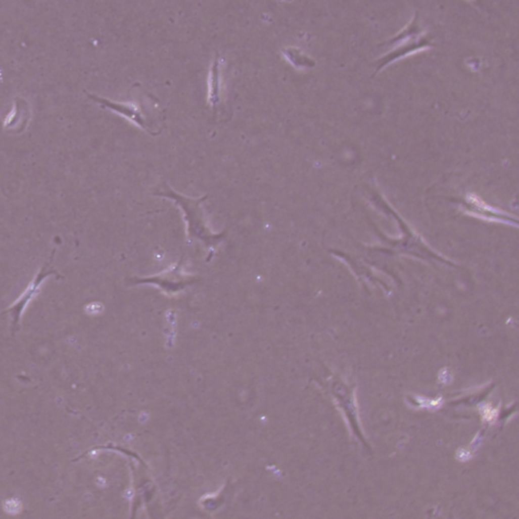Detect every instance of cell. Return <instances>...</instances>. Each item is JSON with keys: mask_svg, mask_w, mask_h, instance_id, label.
<instances>
[{"mask_svg": "<svg viewBox=\"0 0 519 519\" xmlns=\"http://www.w3.org/2000/svg\"><path fill=\"white\" fill-rule=\"evenodd\" d=\"M185 264L184 260L182 259L179 263L176 265L169 267V269L165 270L164 272L148 277V278H133L135 283H154L161 287H164V289H172L177 290L180 289V287L184 286L185 284L190 283V276L185 273L184 271Z\"/></svg>", "mask_w": 519, "mask_h": 519, "instance_id": "obj_5", "label": "cell"}, {"mask_svg": "<svg viewBox=\"0 0 519 519\" xmlns=\"http://www.w3.org/2000/svg\"><path fill=\"white\" fill-rule=\"evenodd\" d=\"M54 254H55V251L52 253L50 259H48V261L39 270V272L36 274L35 278L30 282L28 287L25 289V291L22 293V295L17 299V301L14 302L6 311L2 312V313L10 312L12 314L14 332H16L18 329L24 309H26V307L29 305V303L39 294L40 289H41L43 283L46 281V279L51 276H58V273L52 269V265H51L52 260L54 258Z\"/></svg>", "mask_w": 519, "mask_h": 519, "instance_id": "obj_4", "label": "cell"}, {"mask_svg": "<svg viewBox=\"0 0 519 519\" xmlns=\"http://www.w3.org/2000/svg\"><path fill=\"white\" fill-rule=\"evenodd\" d=\"M220 65L218 57H215L210 68L209 73V95L208 101L213 109H215L220 103Z\"/></svg>", "mask_w": 519, "mask_h": 519, "instance_id": "obj_6", "label": "cell"}, {"mask_svg": "<svg viewBox=\"0 0 519 519\" xmlns=\"http://www.w3.org/2000/svg\"><path fill=\"white\" fill-rule=\"evenodd\" d=\"M156 195L168 198L181 206L185 213V218L188 224V233L190 234L191 240L196 238L205 243L206 246H216L219 242H221L224 233H212L211 230L207 227L203 218L200 204L205 201L206 198H208V195H205L199 199L188 198L176 193L167 186L164 187V190L156 193Z\"/></svg>", "mask_w": 519, "mask_h": 519, "instance_id": "obj_3", "label": "cell"}, {"mask_svg": "<svg viewBox=\"0 0 519 519\" xmlns=\"http://www.w3.org/2000/svg\"><path fill=\"white\" fill-rule=\"evenodd\" d=\"M386 45L392 47V50L375 62L376 73L385 68L389 63H392L404 56L423 50L424 48L433 47L431 37L424 33L419 25L418 13L407 28L401 31L394 38L381 44V46Z\"/></svg>", "mask_w": 519, "mask_h": 519, "instance_id": "obj_1", "label": "cell"}, {"mask_svg": "<svg viewBox=\"0 0 519 519\" xmlns=\"http://www.w3.org/2000/svg\"><path fill=\"white\" fill-rule=\"evenodd\" d=\"M4 507L8 513H12V514H17L22 510V504L17 499H10V500L6 501L4 504Z\"/></svg>", "mask_w": 519, "mask_h": 519, "instance_id": "obj_7", "label": "cell"}, {"mask_svg": "<svg viewBox=\"0 0 519 519\" xmlns=\"http://www.w3.org/2000/svg\"><path fill=\"white\" fill-rule=\"evenodd\" d=\"M87 96L102 108L123 116L142 130L146 131L149 135H159L164 127L163 115L156 110L151 108L149 109L147 106H142L140 102L117 103L95 95Z\"/></svg>", "mask_w": 519, "mask_h": 519, "instance_id": "obj_2", "label": "cell"}, {"mask_svg": "<svg viewBox=\"0 0 519 519\" xmlns=\"http://www.w3.org/2000/svg\"><path fill=\"white\" fill-rule=\"evenodd\" d=\"M494 414H495V411H494L493 409L489 408V407H488V408H486L485 412H483V415H484V416L486 417V419H488V420H491V419L495 416Z\"/></svg>", "mask_w": 519, "mask_h": 519, "instance_id": "obj_8", "label": "cell"}]
</instances>
